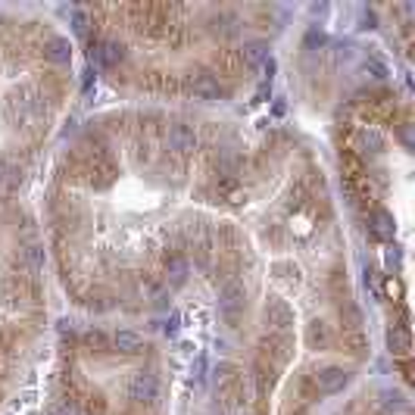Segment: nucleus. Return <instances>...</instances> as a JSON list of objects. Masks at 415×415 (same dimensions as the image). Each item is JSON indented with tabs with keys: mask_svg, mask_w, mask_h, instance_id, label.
<instances>
[{
	"mask_svg": "<svg viewBox=\"0 0 415 415\" xmlns=\"http://www.w3.org/2000/svg\"><path fill=\"white\" fill-rule=\"evenodd\" d=\"M394 231H397V225H394V216L387 213V209H375L372 213V234L378 240H394Z\"/></svg>",
	"mask_w": 415,
	"mask_h": 415,
	"instance_id": "9b49d317",
	"label": "nucleus"
},
{
	"mask_svg": "<svg viewBox=\"0 0 415 415\" xmlns=\"http://www.w3.org/2000/svg\"><path fill=\"white\" fill-rule=\"evenodd\" d=\"M347 343H350V347H353V353H363V347H365V341L359 338V334H350Z\"/></svg>",
	"mask_w": 415,
	"mask_h": 415,
	"instance_id": "5701e85b",
	"label": "nucleus"
},
{
	"mask_svg": "<svg viewBox=\"0 0 415 415\" xmlns=\"http://www.w3.org/2000/svg\"><path fill=\"white\" fill-rule=\"evenodd\" d=\"M341 319L347 322V328H356L359 325V309L353 306V303H343V306H341Z\"/></svg>",
	"mask_w": 415,
	"mask_h": 415,
	"instance_id": "aec40b11",
	"label": "nucleus"
},
{
	"mask_svg": "<svg viewBox=\"0 0 415 415\" xmlns=\"http://www.w3.org/2000/svg\"><path fill=\"white\" fill-rule=\"evenodd\" d=\"M113 347L119 350V353L135 356V353H140V350H144V338H140V334H135V331H116L113 334Z\"/></svg>",
	"mask_w": 415,
	"mask_h": 415,
	"instance_id": "f8f14e48",
	"label": "nucleus"
},
{
	"mask_svg": "<svg viewBox=\"0 0 415 415\" xmlns=\"http://www.w3.org/2000/svg\"><path fill=\"white\" fill-rule=\"evenodd\" d=\"M256 384H260V390H269L275 384V363H269L262 353L256 356Z\"/></svg>",
	"mask_w": 415,
	"mask_h": 415,
	"instance_id": "dca6fc26",
	"label": "nucleus"
},
{
	"mask_svg": "<svg viewBox=\"0 0 415 415\" xmlns=\"http://www.w3.org/2000/svg\"><path fill=\"white\" fill-rule=\"evenodd\" d=\"M166 278L172 287H182L187 281V260L182 253H166Z\"/></svg>",
	"mask_w": 415,
	"mask_h": 415,
	"instance_id": "1a4fd4ad",
	"label": "nucleus"
},
{
	"mask_svg": "<svg viewBox=\"0 0 415 415\" xmlns=\"http://www.w3.org/2000/svg\"><path fill=\"white\" fill-rule=\"evenodd\" d=\"M57 415H82V412H78V409H75V406H62V409H60Z\"/></svg>",
	"mask_w": 415,
	"mask_h": 415,
	"instance_id": "393cba45",
	"label": "nucleus"
},
{
	"mask_svg": "<svg viewBox=\"0 0 415 415\" xmlns=\"http://www.w3.org/2000/svg\"><path fill=\"white\" fill-rule=\"evenodd\" d=\"M262 316H265V325H272L278 334H287L294 328V309L287 306V300H281V297H269V300H265Z\"/></svg>",
	"mask_w": 415,
	"mask_h": 415,
	"instance_id": "f03ea898",
	"label": "nucleus"
},
{
	"mask_svg": "<svg viewBox=\"0 0 415 415\" xmlns=\"http://www.w3.org/2000/svg\"><path fill=\"white\" fill-rule=\"evenodd\" d=\"M22 256H26V262L31 265V269H41L44 265V250L41 247H26L22 250Z\"/></svg>",
	"mask_w": 415,
	"mask_h": 415,
	"instance_id": "6ab92c4d",
	"label": "nucleus"
},
{
	"mask_svg": "<svg viewBox=\"0 0 415 415\" xmlns=\"http://www.w3.org/2000/svg\"><path fill=\"white\" fill-rule=\"evenodd\" d=\"M272 272H275L278 281H297V275H300V269H297L294 262H275Z\"/></svg>",
	"mask_w": 415,
	"mask_h": 415,
	"instance_id": "a211bd4d",
	"label": "nucleus"
},
{
	"mask_svg": "<svg viewBox=\"0 0 415 415\" xmlns=\"http://www.w3.org/2000/svg\"><path fill=\"white\" fill-rule=\"evenodd\" d=\"M191 91L197 94L200 100H216L218 94H222V84H218V78L216 75H209V72H197L191 78Z\"/></svg>",
	"mask_w": 415,
	"mask_h": 415,
	"instance_id": "6e6552de",
	"label": "nucleus"
},
{
	"mask_svg": "<svg viewBox=\"0 0 415 415\" xmlns=\"http://www.w3.org/2000/svg\"><path fill=\"white\" fill-rule=\"evenodd\" d=\"M247 306V287L240 281H225L222 291H218V309H222L225 322L228 325H238L240 322V312Z\"/></svg>",
	"mask_w": 415,
	"mask_h": 415,
	"instance_id": "f257e3e1",
	"label": "nucleus"
},
{
	"mask_svg": "<svg viewBox=\"0 0 415 415\" xmlns=\"http://www.w3.org/2000/svg\"><path fill=\"white\" fill-rule=\"evenodd\" d=\"M306 343L312 350H325L328 343H331V331H328V325L322 322V319H316V322L306 328Z\"/></svg>",
	"mask_w": 415,
	"mask_h": 415,
	"instance_id": "ddd939ff",
	"label": "nucleus"
},
{
	"mask_svg": "<svg viewBox=\"0 0 415 415\" xmlns=\"http://www.w3.org/2000/svg\"><path fill=\"white\" fill-rule=\"evenodd\" d=\"M294 353V341H291V334H269V338L262 341V356L269 359V363H275V365H284L287 359H291Z\"/></svg>",
	"mask_w": 415,
	"mask_h": 415,
	"instance_id": "39448f33",
	"label": "nucleus"
},
{
	"mask_svg": "<svg viewBox=\"0 0 415 415\" xmlns=\"http://www.w3.org/2000/svg\"><path fill=\"white\" fill-rule=\"evenodd\" d=\"M384 291L394 297V300H400V294H403V291H400V281H397V278H387V281H384Z\"/></svg>",
	"mask_w": 415,
	"mask_h": 415,
	"instance_id": "412c9836",
	"label": "nucleus"
},
{
	"mask_svg": "<svg viewBox=\"0 0 415 415\" xmlns=\"http://www.w3.org/2000/svg\"><path fill=\"white\" fill-rule=\"evenodd\" d=\"M128 397L135 403H156L160 400V381H156V375H150V372L135 375L128 384Z\"/></svg>",
	"mask_w": 415,
	"mask_h": 415,
	"instance_id": "20e7f679",
	"label": "nucleus"
},
{
	"mask_svg": "<svg viewBox=\"0 0 415 415\" xmlns=\"http://www.w3.org/2000/svg\"><path fill=\"white\" fill-rule=\"evenodd\" d=\"M94 60L100 62V66H106V69H113V66H119V62L125 60V44L119 41H97V47H94Z\"/></svg>",
	"mask_w": 415,
	"mask_h": 415,
	"instance_id": "0eeeda50",
	"label": "nucleus"
},
{
	"mask_svg": "<svg viewBox=\"0 0 415 415\" xmlns=\"http://www.w3.org/2000/svg\"><path fill=\"white\" fill-rule=\"evenodd\" d=\"M84 343H88L91 350H97V353H106V350L113 347V338H106L104 331H88L84 334Z\"/></svg>",
	"mask_w": 415,
	"mask_h": 415,
	"instance_id": "f3484780",
	"label": "nucleus"
},
{
	"mask_svg": "<svg viewBox=\"0 0 415 415\" xmlns=\"http://www.w3.org/2000/svg\"><path fill=\"white\" fill-rule=\"evenodd\" d=\"M175 328H178V316H172L169 325H166V334H175Z\"/></svg>",
	"mask_w": 415,
	"mask_h": 415,
	"instance_id": "b1692460",
	"label": "nucleus"
},
{
	"mask_svg": "<svg viewBox=\"0 0 415 415\" xmlns=\"http://www.w3.org/2000/svg\"><path fill=\"white\" fill-rule=\"evenodd\" d=\"M350 384V372H343L341 365H325V369L316 372V390L319 394H341L343 387Z\"/></svg>",
	"mask_w": 415,
	"mask_h": 415,
	"instance_id": "7ed1b4c3",
	"label": "nucleus"
},
{
	"mask_svg": "<svg viewBox=\"0 0 415 415\" xmlns=\"http://www.w3.org/2000/svg\"><path fill=\"white\" fill-rule=\"evenodd\" d=\"M169 150H175L182 156L197 150V135H194V128H187V125H172L169 128Z\"/></svg>",
	"mask_w": 415,
	"mask_h": 415,
	"instance_id": "423d86ee",
	"label": "nucleus"
},
{
	"mask_svg": "<svg viewBox=\"0 0 415 415\" xmlns=\"http://www.w3.org/2000/svg\"><path fill=\"white\" fill-rule=\"evenodd\" d=\"M356 144H359V150H363V153H381L387 147V138L381 135L378 128H372V125H369V128H363L356 135Z\"/></svg>",
	"mask_w": 415,
	"mask_h": 415,
	"instance_id": "9d476101",
	"label": "nucleus"
},
{
	"mask_svg": "<svg viewBox=\"0 0 415 415\" xmlns=\"http://www.w3.org/2000/svg\"><path fill=\"white\" fill-rule=\"evenodd\" d=\"M387 347H390V353H394V356H406L412 350L409 331H406V328H394V331L387 334Z\"/></svg>",
	"mask_w": 415,
	"mask_h": 415,
	"instance_id": "4468645a",
	"label": "nucleus"
},
{
	"mask_svg": "<svg viewBox=\"0 0 415 415\" xmlns=\"http://www.w3.org/2000/svg\"><path fill=\"white\" fill-rule=\"evenodd\" d=\"M44 57L50 62H69V57H72V50H69V41L66 38H50L44 47Z\"/></svg>",
	"mask_w": 415,
	"mask_h": 415,
	"instance_id": "2eb2a0df",
	"label": "nucleus"
},
{
	"mask_svg": "<svg viewBox=\"0 0 415 415\" xmlns=\"http://www.w3.org/2000/svg\"><path fill=\"white\" fill-rule=\"evenodd\" d=\"M260 57H262V44L260 41L247 44V60H260Z\"/></svg>",
	"mask_w": 415,
	"mask_h": 415,
	"instance_id": "4be33fe9",
	"label": "nucleus"
}]
</instances>
